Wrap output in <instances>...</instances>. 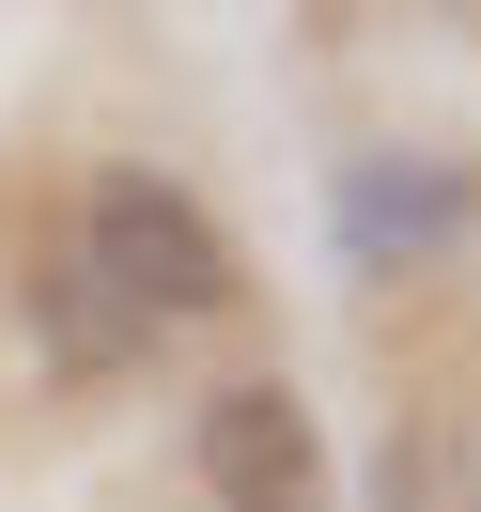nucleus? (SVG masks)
I'll return each mask as SVG.
<instances>
[{"instance_id": "nucleus-5", "label": "nucleus", "mask_w": 481, "mask_h": 512, "mask_svg": "<svg viewBox=\"0 0 481 512\" xmlns=\"http://www.w3.org/2000/svg\"><path fill=\"white\" fill-rule=\"evenodd\" d=\"M373 512H481V450L450 419H388L373 450Z\"/></svg>"}, {"instance_id": "nucleus-2", "label": "nucleus", "mask_w": 481, "mask_h": 512, "mask_svg": "<svg viewBox=\"0 0 481 512\" xmlns=\"http://www.w3.org/2000/svg\"><path fill=\"white\" fill-rule=\"evenodd\" d=\"M187 481L218 512H311L326 435H311V404H295L280 373H233V388H202V419H187Z\"/></svg>"}, {"instance_id": "nucleus-4", "label": "nucleus", "mask_w": 481, "mask_h": 512, "mask_svg": "<svg viewBox=\"0 0 481 512\" xmlns=\"http://www.w3.org/2000/svg\"><path fill=\"white\" fill-rule=\"evenodd\" d=\"M16 326H32V373H63V388H109V373H140V357H156V342L94 295V264H78V249H32Z\"/></svg>"}, {"instance_id": "nucleus-1", "label": "nucleus", "mask_w": 481, "mask_h": 512, "mask_svg": "<svg viewBox=\"0 0 481 512\" xmlns=\"http://www.w3.org/2000/svg\"><path fill=\"white\" fill-rule=\"evenodd\" d=\"M78 264H94V295L140 326V342H171V326H218L233 295H249V264H233V233L202 218V187H171V171H94L78 187Z\"/></svg>"}, {"instance_id": "nucleus-3", "label": "nucleus", "mask_w": 481, "mask_h": 512, "mask_svg": "<svg viewBox=\"0 0 481 512\" xmlns=\"http://www.w3.org/2000/svg\"><path fill=\"white\" fill-rule=\"evenodd\" d=\"M466 218H481L466 156H357L342 171V264L357 280H419L435 249H466Z\"/></svg>"}]
</instances>
